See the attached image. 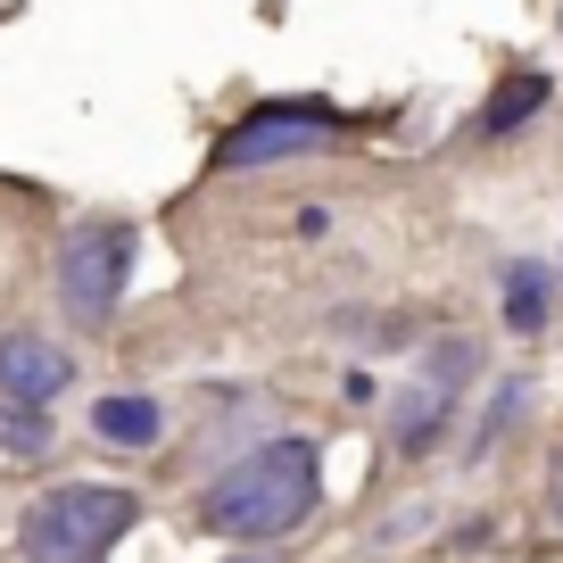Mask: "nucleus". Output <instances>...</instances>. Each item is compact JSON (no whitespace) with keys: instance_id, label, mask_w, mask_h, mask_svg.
Instances as JSON below:
<instances>
[{"instance_id":"7ed1b4c3","label":"nucleus","mask_w":563,"mask_h":563,"mask_svg":"<svg viewBox=\"0 0 563 563\" xmlns=\"http://www.w3.org/2000/svg\"><path fill=\"white\" fill-rule=\"evenodd\" d=\"M133 224H117V216H84V224L58 241V307H67V323H84V332H100L108 316L124 307V290H133Z\"/></svg>"},{"instance_id":"20e7f679","label":"nucleus","mask_w":563,"mask_h":563,"mask_svg":"<svg viewBox=\"0 0 563 563\" xmlns=\"http://www.w3.org/2000/svg\"><path fill=\"white\" fill-rule=\"evenodd\" d=\"M349 141V117L323 100H265L216 141V166L241 175V166H274V158H316V150H340Z\"/></svg>"},{"instance_id":"39448f33","label":"nucleus","mask_w":563,"mask_h":563,"mask_svg":"<svg viewBox=\"0 0 563 563\" xmlns=\"http://www.w3.org/2000/svg\"><path fill=\"white\" fill-rule=\"evenodd\" d=\"M75 389V356L58 349V340H42V332H0V398H18V406H42L51 415L58 398Z\"/></svg>"},{"instance_id":"f03ea898","label":"nucleus","mask_w":563,"mask_h":563,"mask_svg":"<svg viewBox=\"0 0 563 563\" xmlns=\"http://www.w3.org/2000/svg\"><path fill=\"white\" fill-rule=\"evenodd\" d=\"M141 522V497L117 481H58L18 514V555L25 563H108L124 530Z\"/></svg>"},{"instance_id":"f257e3e1","label":"nucleus","mask_w":563,"mask_h":563,"mask_svg":"<svg viewBox=\"0 0 563 563\" xmlns=\"http://www.w3.org/2000/svg\"><path fill=\"white\" fill-rule=\"evenodd\" d=\"M316 506H323V448L282 431V440H257L249 456H232L199 489V530L232 547H274L316 522Z\"/></svg>"},{"instance_id":"f8f14e48","label":"nucleus","mask_w":563,"mask_h":563,"mask_svg":"<svg viewBox=\"0 0 563 563\" xmlns=\"http://www.w3.org/2000/svg\"><path fill=\"white\" fill-rule=\"evenodd\" d=\"M522 406H530V382H497V406L481 415V431H473V456H481V448H497V440H506L514 422H522Z\"/></svg>"},{"instance_id":"4468645a","label":"nucleus","mask_w":563,"mask_h":563,"mask_svg":"<svg viewBox=\"0 0 563 563\" xmlns=\"http://www.w3.org/2000/svg\"><path fill=\"white\" fill-rule=\"evenodd\" d=\"M232 563H274V555H265V547H249V555H232Z\"/></svg>"},{"instance_id":"9b49d317","label":"nucleus","mask_w":563,"mask_h":563,"mask_svg":"<svg viewBox=\"0 0 563 563\" xmlns=\"http://www.w3.org/2000/svg\"><path fill=\"white\" fill-rule=\"evenodd\" d=\"M473 373H481V349H473V340H431V356H422V382H431V389H448V398H456Z\"/></svg>"},{"instance_id":"6e6552de","label":"nucleus","mask_w":563,"mask_h":563,"mask_svg":"<svg viewBox=\"0 0 563 563\" xmlns=\"http://www.w3.org/2000/svg\"><path fill=\"white\" fill-rule=\"evenodd\" d=\"M497 290H506V332H547V316H555V274H547L539 257L497 265Z\"/></svg>"},{"instance_id":"1a4fd4ad","label":"nucleus","mask_w":563,"mask_h":563,"mask_svg":"<svg viewBox=\"0 0 563 563\" xmlns=\"http://www.w3.org/2000/svg\"><path fill=\"white\" fill-rule=\"evenodd\" d=\"M555 100V84H547V67H522V75H506V84L489 91V108H481V141H506V133H522L539 108Z\"/></svg>"},{"instance_id":"ddd939ff","label":"nucleus","mask_w":563,"mask_h":563,"mask_svg":"<svg viewBox=\"0 0 563 563\" xmlns=\"http://www.w3.org/2000/svg\"><path fill=\"white\" fill-rule=\"evenodd\" d=\"M539 514H547V530H563V456L547 464V489H539Z\"/></svg>"},{"instance_id":"423d86ee","label":"nucleus","mask_w":563,"mask_h":563,"mask_svg":"<svg viewBox=\"0 0 563 563\" xmlns=\"http://www.w3.org/2000/svg\"><path fill=\"white\" fill-rule=\"evenodd\" d=\"M448 415H456V398H448V389L406 382V389H398V415H389V456H398V464H422L431 448H440Z\"/></svg>"},{"instance_id":"0eeeda50","label":"nucleus","mask_w":563,"mask_h":563,"mask_svg":"<svg viewBox=\"0 0 563 563\" xmlns=\"http://www.w3.org/2000/svg\"><path fill=\"white\" fill-rule=\"evenodd\" d=\"M91 431H100L108 448H158L166 440V398H150V389H108V398H91Z\"/></svg>"},{"instance_id":"9d476101","label":"nucleus","mask_w":563,"mask_h":563,"mask_svg":"<svg viewBox=\"0 0 563 563\" xmlns=\"http://www.w3.org/2000/svg\"><path fill=\"white\" fill-rule=\"evenodd\" d=\"M0 456L9 464H42L51 456V415H42V406H18V398H0Z\"/></svg>"}]
</instances>
